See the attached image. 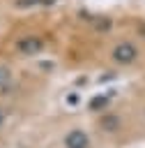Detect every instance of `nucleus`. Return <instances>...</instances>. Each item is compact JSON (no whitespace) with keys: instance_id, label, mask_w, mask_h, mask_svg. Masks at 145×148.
Wrapping results in <instances>:
<instances>
[{"instance_id":"nucleus-1","label":"nucleus","mask_w":145,"mask_h":148,"mask_svg":"<svg viewBox=\"0 0 145 148\" xmlns=\"http://www.w3.org/2000/svg\"><path fill=\"white\" fill-rule=\"evenodd\" d=\"M110 58H113L117 65H131V62H136V58H138V49H136L133 42H117V44L113 46V51H110Z\"/></svg>"},{"instance_id":"nucleus-2","label":"nucleus","mask_w":145,"mask_h":148,"mask_svg":"<svg viewBox=\"0 0 145 148\" xmlns=\"http://www.w3.org/2000/svg\"><path fill=\"white\" fill-rule=\"evenodd\" d=\"M44 49V42L41 37H35V35H28V37H21L16 42V51H21L23 56H35Z\"/></svg>"},{"instance_id":"nucleus-3","label":"nucleus","mask_w":145,"mask_h":148,"mask_svg":"<svg viewBox=\"0 0 145 148\" xmlns=\"http://www.w3.org/2000/svg\"><path fill=\"white\" fill-rule=\"evenodd\" d=\"M64 146L67 148H90V136L85 130H71L64 136Z\"/></svg>"},{"instance_id":"nucleus-4","label":"nucleus","mask_w":145,"mask_h":148,"mask_svg":"<svg viewBox=\"0 0 145 148\" xmlns=\"http://www.w3.org/2000/svg\"><path fill=\"white\" fill-rule=\"evenodd\" d=\"M7 79H9V69H7V67H0V83L7 81Z\"/></svg>"},{"instance_id":"nucleus-5","label":"nucleus","mask_w":145,"mask_h":148,"mask_svg":"<svg viewBox=\"0 0 145 148\" xmlns=\"http://www.w3.org/2000/svg\"><path fill=\"white\" fill-rule=\"evenodd\" d=\"M2 120H5V116H2V113H0V125H2Z\"/></svg>"}]
</instances>
